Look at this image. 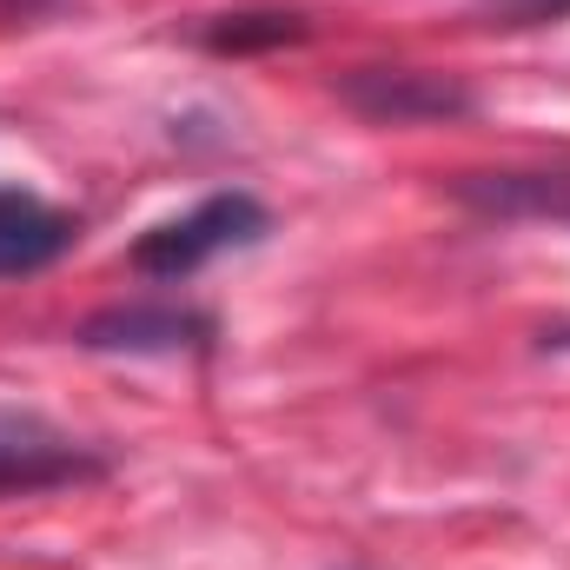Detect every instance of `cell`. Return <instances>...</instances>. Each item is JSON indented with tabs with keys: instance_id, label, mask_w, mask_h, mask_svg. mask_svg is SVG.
Wrapping results in <instances>:
<instances>
[{
	"instance_id": "277c9868",
	"label": "cell",
	"mask_w": 570,
	"mask_h": 570,
	"mask_svg": "<svg viewBox=\"0 0 570 570\" xmlns=\"http://www.w3.org/2000/svg\"><path fill=\"white\" fill-rule=\"evenodd\" d=\"M206 338H213V318L179 305H114L80 325L87 352H199Z\"/></svg>"
},
{
	"instance_id": "52a82bcc",
	"label": "cell",
	"mask_w": 570,
	"mask_h": 570,
	"mask_svg": "<svg viewBox=\"0 0 570 570\" xmlns=\"http://www.w3.org/2000/svg\"><path fill=\"white\" fill-rule=\"evenodd\" d=\"M305 20L298 13H226L219 27H206L199 40L219 47V53H246V47H279V40H298Z\"/></svg>"
},
{
	"instance_id": "3957f363",
	"label": "cell",
	"mask_w": 570,
	"mask_h": 570,
	"mask_svg": "<svg viewBox=\"0 0 570 570\" xmlns=\"http://www.w3.org/2000/svg\"><path fill=\"white\" fill-rule=\"evenodd\" d=\"M338 94L352 114H365L379 127H419V120L471 114V87H458L444 73H419V67H358Z\"/></svg>"
},
{
	"instance_id": "ba28073f",
	"label": "cell",
	"mask_w": 570,
	"mask_h": 570,
	"mask_svg": "<svg viewBox=\"0 0 570 570\" xmlns=\"http://www.w3.org/2000/svg\"><path fill=\"white\" fill-rule=\"evenodd\" d=\"M491 13H504V20H518V27H538V20H564L570 0H484Z\"/></svg>"
},
{
	"instance_id": "6da1fadb",
	"label": "cell",
	"mask_w": 570,
	"mask_h": 570,
	"mask_svg": "<svg viewBox=\"0 0 570 570\" xmlns=\"http://www.w3.org/2000/svg\"><path fill=\"white\" fill-rule=\"evenodd\" d=\"M266 226L273 219H266V206L253 193H213L193 213H179V219H166V226L146 233L140 246H134V273H146V279H193L206 259L266 239Z\"/></svg>"
},
{
	"instance_id": "8992f818",
	"label": "cell",
	"mask_w": 570,
	"mask_h": 570,
	"mask_svg": "<svg viewBox=\"0 0 570 570\" xmlns=\"http://www.w3.org/2000/svg\"><path fill=\"white\" fill-rule=\"evenodd\" d=\"M484 213H551L570 219V179H538V173H504V179H464L458 186Z\"/></svg>"
},
{
	"instance_id": "7a4b0ae2",
	"label": "cell",
	"mask_w": 570,
	"mask_h": 570,
	"mask_svg": "<svg viewBox=\"0 0 570 570\" xmlns=\"http://www.w3.org/2000/svg\"><path fill=\"white\" fill-rule=\"evenodd\" d=\"M100 471H107L100 451L73 444L40 412L0 405V491H53V484H80V478H100Z\"/></svg>"
},
{
	"instance_id": "5b68a950",
	"label": "cell",
	"mask_w": 570,
	"mask_h": 570,
	"mask_svg": "<svg viewBox=\"0 0 570 570\" xmlns=\"http://www.w3.org/2000/svg\"><path fill=\"white\" fill-rule=\"evenodd\" d=\"M67 246H73V219L60 206H47L40 193L0 186V279L47 273Z\"/></svg>"
}]
</instances>
